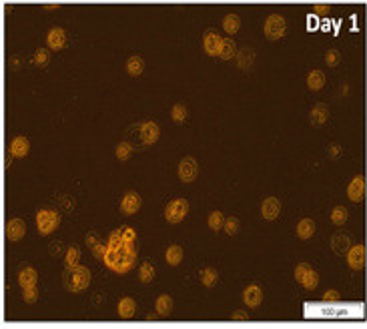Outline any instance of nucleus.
<instances>
[{
	"mask_svg": "<svg viewBox=\"0 0 367 329\" xmlns=\"http://www.w3.org/2000/svg\"><path fill=\"white\" fill-rule=\"evenodd\" d=\"M103 263L107 265V269H110V271H114L118 275H125L137 263V249H135L133 243H127L118 249H107V255H105Z\"/></svg>",
	"mask_w": 367,
	"mask_h": 329,
	"instance_id": "1",
	"label": "nucleus"
},
{
	"mask_svg": "<svg viewBox=\"0 0 367 329\" xmlns=\"http://www.w3.org/2000/svg\"><path fill=\"white\" fill-rule=\"evenodd\" d=\"M351 305H341L339 301H323V303H307L305 317H363L359 311H345Z\"/></svg>",
	"mask_w": 367,
	"mask_h": 329,
	"instance_id": "2",
	"label": "nucleus"
},
{
	"mask_svg": "<svg viewBox=\"0 0 367 329\" xmlns=\"http://www.w3.org/2000/svg\"><path fill=\"white\" fill-rule=\"evenodd\" d=\"M63 285L71 293H82L90 285V271L84 265L67 267V271L63 275Z\"/></svg>",
	"mask_w": 367,
	"mask_h": 329,
	"instance_id": "3",
	"label": "nucleus"
},
{
	"mask_svg": "<svg viewBox=\"0 0 367 329\" xmlns=\"http://www.w3.org/2000/svg\"><path fill=\"white\" fill-rule=\"evenodd\" d=\"M187 213H189V201L187 199H173L167 207H165V219L169 221V223H173V225H177V223H181L183 219L187 217Z\"/></svg>",
	"mask_w": 367,
	"mask_h": 329,
	"instance_id": "4",
	"label": "nucleus"
},
{
	"mask_svg": "<svg viewBox=\"0 0 367 329\" xmlns=\"http://www.w3.org/2000/svg\"><path fill=\"white\" fill-rule=\"evenodd\" d=\"M60 223V215L52 209H40L37 213V229L40 235H50Z\"/></svg>",
	"mask_w": 367,
	"mask_h": 329,
	"instance_id": "5",
	"label": "nucleus"
},
{
	"mask_svg": "<svg viewBox=\"0 0 367 329\" xmlns=\"http://www.w3.org/2000/svg\"><path fill=\"white\" fill-rule=\"evenodd\" d=\"M265 37L269 40H279L285 37V31H287V24H285V18L281 14H271L267 20H265Z\"/></svg>",
	"mask_w": 367,
	"mask_h": 329,
	"instance_id": "6",
	"label": "nucleus"
},
{
	"mask_svg": "<svg viewBox=\"0 0 367 329\" xmlns=\"http://www.w3.org/2000/svg\"><path fill=\"white\" fill-rule=\"evenodd\" d=\"M295 281L299 285H303L305 289H315L319 283V275L315 269H311V265L307 263H299L295 267Z\"/></svg>",
	"mask_w": 367,
	"mask_h": 329,
	"instance_id": "7",
	"label": "nucleus"
},
{
	"mask_svg": "<svg viewBox=\"0 0 367 329\" xmlns=\"http://www.w3.org/2000/svg\"><path fill=\"white\" fill-rule=\"evenodd\" d=\"M177 175L183 183H193L197 175H199V165L193 157H187V159H183L179 163V169H177Z\"/></svg>",
	"mask_w": 367,
	"mask_h": 329,
	"instance_id": "8",
	"label": "nucleus"
},
{
	"mask_svg": "<svg viewBox=\"0 0 367 329\" xmlns=\"http://www.w3.org/2000/svg\"><path fill=\"white\" fill-rule=\"evenodd\" d=\"M365 261H367V249L363 243L359 245H353L349 251H347V263L353 271H359V269L365 267Z\"/></svg>",
	"mask_w": 367,
	"mask_h": 329,
	"instance_id": "9",
	"label": "nucleus"
},
{
	"mask_svg": "<svg viewBox=\"0 0 367 329\" xmlns=\"http://www.w3.org/2000/svg\"><path fill=\"white\" fill-rule=\"evenodd\" d=\"M203 48L209 56H219L221 48H223V38L215 31H207L203 37Z\"/></svg>",
	"mask_w": 367,
	"mask_h": 329,
	"instance_id": "10",
	"label": "nucleus"
},
{
	"mask_svg": "<svg viewBox=\"0 0 367 329\" xmlns=\"http://www.w3.org/2000/svg\"><path fill=\"white\" fill-rule=\"evenodd\" d=\"M243 301H245V305H247L249 309H255V307H259L261 303H263V289L259 287V285H247L245 287V291H243Z\"/></svg>",
	"mask_w": 367,
	"mask_h": 329,
	"instance_id": "11",
	"label": "nucleus"
},
{
	"mask_svg": "<svg viewBox=\"0 0 367 329\" xmlns=\"http://www.w3.org/2000/svg\"><path fill=\"white\" fill-rule=\"evenodd\" d=\"M281 213V203L279 199H275V197H267L263 203H261V217L265 221H273V219H277Z\"/></svg>",
	"mask_w": 367,
	"mask_h": 329,
	"instance_id": "12",
	"label": "nucleus"
},
{
	"mask_svg": "<svg viewBox=\"0 0 367 329\" xmlns=\"http://www.w3.org/2000/svg\"><path fill=\"white\" fill-rule=\"evenodd\" d=\"M46 44L50 50H63L67 46V33L63 31V28H50L48 35H46Z\"/></svg>",
	"mask_w": 367,
	"mask_h": 329,
	"instance_id": "13",
	"label": "nucleus"
},
{
	"mask_svg": "<svg viewBox=\"0 0 367 329\" xmlns=\"http://www.w3.org/2000/svg\"><path fill=\"white\" fill-rule=\"evenodd\" d=\"M139 209H141V195L135 191L125 193V197L120 199V211L125 215H135Z\"/></svg>",
	"mask_w": 367,
	"mask_h": 329,
	"instance_id": "14",
	"label": "nucleus"
},
{
	"mask_svg": "<svg viewBox=\"0 0 367 329\" xmlns=\"http://www.w3.org/2000/svg\"><path fill=\"white\" fill-rule=\"evenodd\" d=\"M365 189H367V183H365V177L363 175H357L353 177V181L349 183L347 187V197L353 201V203H359L365 195Z\"/></svg>",
	"mask_w": 367,
	"mask_h": 329,
	"instance_id": "15",
	"label": "nucleus"
},
{
	"mask_svg": "<svg viewBox=\"0 0 367 329\" xmlns=\"http://www.w3.org/2000/svg\"><path fill=\"white\" fill-rule=\"evenodd\" d=\"M24 233H26V223L22 219L14 217V219H10L6 223V237H8V241H20V239L24 237Z\"/></svg>",
	"mask_w": 367,
	"mask_h": 329,
	"instance_id": "16",
	"label": "nucleus"
},
{
	"mask_svg": "<svg viewBox=\"0 0 367 329\" xmlns=\"http://www.w3.org/2000/svg\"><path fill=\"white\" fill-rule=\"evenodd\" d=\"M116 313L120 319H133L137 315V303H135V299L131 297H122L118 305H116Z\"/></svg>",
	"mask_w": 367,
	"mask_h": 329,
	"instance_id": "17",
	"label": "nucleus"
},
{
	"mask_svg": "<svg viewBox=\"0 0 367 329\" xmlns=\"http://www.w3.org/2000/svg\"><path fill=\"white\" fill-rule=\"evenodd\" d=\"M141 137H143V145H152L157 139H159V125L157 123H152V121H147V123H143L141 127Z\"/></svg>",
	"mask_w": 367,
	"mask_h": 329,
	"instance_id": "18",
	"label": "nucleus"
},
{
	"mask_svg": "<svg viewBox=\"0 0 367 329\" xmlns=\"http://www.w3.org/2000/svg\"><path fill=\"white\" fill-rule=\"evenodd\" d=\"M10 155L12 157H18V159H22V157H26L28 155V151H30V143H28V139L26 137H14L12 141H10Z\"/></svg>",
	"mask_w": 367,
	"mask_h": 329,
	"instance_id": "19",
	"label": "nucleus"
},
{
	"mask_svg": "<svg viewBox=\"0 0 367 329\" xmlns=\"http://www.w3.org/2000/svg\"><path fill=\"white\" fill-rule=\"evenodd\" d=\"M18 283H20L22 289L24 287H35L38 283V273L33 267H22L20 273H18Z\"/></svg>",
	"mask_w": 367,
	"mask_h": 329,
	"instance_id": "20",
	"label": "nucleus"
},
{
	"mask_svg": "<svg viewBox=\"0 0 367 329\" xmlns=\"http://www.w3.org/2000/svg\"><path fill=\"white\" fill-rule=\"evenodd\" d=\"M295 233L299 239H311L315 233V221L313 219H301L295 227Z\"/></svg>",
	"mask_w": 367,
	"mask_h": 329,
	"instance_id": "21",
	"label": "nucleus"
},
{
	"mask_svg": "<svg viewBox=\"0 0 367 329\" xmlns=\"http://www.w3.org/2000/svg\"><path fill=\"white\" fill-rule=\"evenodd\" d=\"M327 116H329V109H327V105H323V103L315 105V107L311 109V114H309V118H311L313 125H323V123H327Z\"/></svg>",
	"mask_w": 367,
	"mask_h": 329,
	"instance_id": "22",
	"label": "nucleus"
},
{
	"mask_svg": "<svg viewBox=\"0 0 367 329\" xmlns=\"http://www.w3.org/2000/svg\"><path fill=\"white\" fill-rule=\"evenodd\" d=\"M155 309H157V313L161 317H169L171 311H173V299L169 295H161L157 299V303H155Z\"/></svg>",
	"mask_w": 367,
	"mask_h": 329,
	"instance_id": "23",
	"label": "nucleus"
},
{
	"mask_svg": "<svg viewBox=\"0 0 367 329\" xmlns=\"http://www.w3.org/2000/svg\"><path fill=\"white\" fill-rule=\"evenodd\" d=\"M165 259H167L169 265L177 267L183 261V247L181 245H169L167 251H165Z\"/></svg>",
	"mask_w": 367,
	"mask_h": 329,
	"instance_id": "24",
	"label": "nucleus"
},
{
	"mask_svg": "<svg viewBox=\"0 0 367 329\" xmlns=\"http://www.w3.org/2000/svg\"><path fill=\"white\" fill-rule=\"evenodd\" d=\"M145 69V63H143V58L139 54H131L129 56V61H127V73L131 76H139Z\"/></svg>",
	"mask_w": 367,
	"mask_h": 329,
	"instance_id": "25",
	"label": "nucleus"
},
{
	"mask_svg": "<svg viewBox=\"0 0 367 329\" xmlns=\"http://www.w3.org/2000/svg\"><path fill=\"white\" fill-rule=\"evenodd\" d=\"M323 84H325V74H323V71H311L309 74H307V86L311 88V91H319V88H323Z\"/></svg>",
	"mask_w": 367,
	"mask_h": 329,
	"instance_id": "26",
	"label": "nucleus"
},
{
	"mask_svg": "<svg viewBox=\"0 0 367 329\" xmlns=\"http://www.w3.org/2000/svg\"><path fill=\"white\" fill-rule=\"evenodd\" d=\"M199 279H201V283H203L205 287H213V285L217 283V279H219V273H217L213 267H205V269H201Z\"/></svg>",
	"mask_w": 367,
	"mask_h": 329,
	"instance_id": "27",
	"label": "nucleus"
},
{
	"mask_svg": "<svg viewBox=\"0 0 367 329\" xmlns=\"http://www.w3.org/2000/svg\"><path fill=\"white\" fill-rule=\"evenodd\" d=\"M223 28L227 35H237L239 28H241V18L237 14H227L225 20H223Z\"/></svg>",
	"mask_w": 367,
	"mask_h": 329,
	"instance_id": "28",
	"label": "nucleus"
},
{
	"mask_svg": "<svg viewBox=\"0 0 367 329\" xmlns=\"http://www.w3.org/2000/svg\"><path fill=\"white\" fill-rule=\"evenodd\" d=\"M207 225H209V229L211 231H221L223 227H225V217H223V213L221 211H213L211 215H209V219H207Z\"/></svg>",
	"mask_w": 367,
	"mask_h": 329,
	"instance_id": "29",
	"label": "nucleus"
},
{
	"mask_svg": "<svg viewBox=\"0 0 367 329\" xmlns=\"http://www.w3.org/2000/svg\"><path fill=\"white\" fill-rule=\"evenodd\" d=\"M122 245H127V241H125V237H122L120 229L112 231V233L109 235V239H107V247H109V249H118V247H122Z\"/></svg>",
	"mask_w": 367,
	"mask_h": 329,
	"instance_id": "30",
	"label": "nucleus"
},
{
	"mask_svg": "<svg viewBox=\"0 0 367 329\" xmlns=\"http://www.w3.org/2000/svg\"><path fill=\"white\" fill-rule=\"evenodd\" d=\"M139 279L143 283H150L152 279H155V267H152L150 263H143L139 267Z\"/></svg>",
	"mask_w": 367,
	"mask_h": 329,
	"instance_id": "31",
	"label": "nucleus"
},
{
	"mask_svg": "<svg viewBox=\"0 0 367 329\" xmlns=\"http://www.w3.org/2000/svg\"><path fill=\"white\" fill-rule=\"evenodd\" d=\"M171 116H173V121H175V123H185V121H187V107L183 105V103L173 105V109H171Z\"/></svg>",
	"mask_w": 367,
	"mask_h": 329,
	"instance_id": "32",
	"label": "nucleus"
},
{
	"mask_svg": "<svg viewBox=\"0 0 367 329\" xmlns=\"http://www.w3.org/2000/svg\"><path fill=\"white\" fill-rule=\"evenodd\" d=\"M333 249H335V253H339V255L347 253L349 251V237L347 235H337L333 239Z\"/></svg>",
	"mask_w": 367,
	"mask_h": 329,
	"instance_id": "33",
	"label": "nucleus"
},
{
	"mask_svg": "<svg viewBox=\"0 0 367 329\" xmlns=\"http://www.w3.org/2000/svg\"><path fill=\"white\" fill-rule=\"evenodd\" d=\"M133 155V145L127 143V141H122L116 145V157L118 161H129V157Z\"/></svg>",
	"mask_w": 367,
	"mask_h": 329,
	"instance_id": "34",
	"label": "nucleus"
},
{
	"mask_svg": "<svg viewBox=\"0 0 367 329\" xmlns=\"http://www.w3.org/2000/svg\"><path fill=\"white\" fill-rule=\"evenodd\" d=\"M347 217H349V211H347L345 207H335L333 211H331V221L335 225H343L347 221Z\"/></svg>",
	"mask_w": 367,
	"mask_h": 329,
	"instance_id": "35",
	"label": "nucleus"
},
{
	"mask_svg": "<svg viewBox=\"0 0 367 329\" xmlns=\"http://www.w3.org/2000/svg\"><path fill=\"white\" fill-rule=\"evenodd\" d=\"M235 52H237V46H235V42L231 40V38H223V48H221V58L223 61H229V58H233L235 56Z\"/></svg>",
	"mask_w": 367,
	"mask_h": 329,
	"instance_id": "36",
	"label": "nucleus"
},
{
	"mask_svg": "<svg viewBox=\"0 0 367 329\" xmlns=\"http://www.w3.org/2000/svg\"><path fill=\"white\" fill-rule=\"evenodd\" d=\"M48 61H50V52H48L46 48H38V50L35 52V56H33V63H35L37 67H46Z\"/></svg>",
	"mask_w": 367,
	"mask_h": 329,
	"instance_id": "37",
	"label": "nucleus"
},
{
	"mask_svg": "<svg viewBox=\"0 0 367 329\" xmlns=\"http://www.w3.org/2000/svg\"><path fill=\"white\" fill-rule=\"evenodd\" d=\"M78 259H80V251H78L76 247H69L67 253H65V263H67V267L78 265Z\"/></svg>",
	"mask_w": 367,
	"mask_h": 329,
	"instance_id": "38",
	"label": "nucleus"
},
{
	"mask_svg": "<svg viewBox=\"0 0 367 329\" xmlns=\"http://www.w3.org/2000/svg\"><path fill=\"white\" fill-rule=\"evenodd\" d=\"M22 299L26 303H35L37 299H38V287L35 285V287H24L22 289Z\"/></svg>",
	"mask_w": 367,
	"mask_h": 329,
	"instance_id": "39",
	"label": "nucleus"
},
{
	"mask_svg": "<svg viewBox=\"0 0 367 329\" xmlns=\"http://www.w3.org/2000/svg\"><path fill=\"white\" fill-rule=\"evenodd\" d=\"M229 235H235L237 231H239V219L237 217H229V219H225V227H223Z\"/></svg>",
	"mask_w": 367,
	"mask_h": 329,
	"instance_id": "40",
	"label": "nucleus"
},
{
	"mask_svg": "<svg viewBox=\"0 0 367 329\" xmlns=\"http://www.w3.org/2000/svg\"><path fill=\"white\" fill-rule=\"evenodd\" d=\"M120 233H122V237H125V241L127 243H135L137 241V231L133 229V227H120Z\"/></svg>",
	"mask_w": 367,
	"mask_h": 329,
	"instance_id": "41",
	"label": "nucleus"
},
{
	"mask_svg": "<svg viewBox=\"0 0 367 329\" xmlns=\"http://www.w3.org/2000/svg\"><path fill=\"white\" fill-rule=\"evenodd\" d=\"M325 63H327V67H337V63H339V52H337V50H327V52H325Z\"/></svg>",
	"mask_w": 367,
	"mask_h": 329,
	"instance_id": "42",
	"label": "nucleus"
},
{
	"mask_svg": "<svg viewBox=\"0 0 367 329\" xmlns=\"http://www.w3.org/2000/svg\"><path fill=\"white\" fill-rule=\"evenodd\" d=\"M107 249H109V247H107V243L103 245V243L99 241V243L93 247V255H95L99 261H103V259H105V255H107Z\"/></svg>",
	"mask_w": 367,
	"mask_h": 329,
	"instance_id": "43",
	"label": "nucleus"
},
{
	"mask_svg": "<svg viewBox=\"0 0 367 329\" xmlns=\"http://www.w3.org/2000/svg\"><path fill=\"white\" fill-rule=\"evenodd\" d=\"M323 301H339V293L335 289H327L323 293Z\"/></svg>",
	"mask_w": 367,
	"mask_h": 329,
	"instance_id": "44",
	"label": "nucleus"
},
{
	"mask_svg": "<svg viewBox=\"0 0 367 329\" xmlns=\"http://www.w3.org/2000/svg\"><path fill=\"white\" fill-rule=\"evenodd\" d=\"M97 243H99V237H97L95 233H88V235H86V245H88L90 249H93Z\"/></svg>",
	"mask_w": 367,
	"mask_h": 329,
	"instance_id": "45",
	"label": "nucleus"
},
{
	"mask_svg": "<svg viewBox=\"0 0 367 329\" xmlns=\"http://www.w3.org/2000/svg\"><path fill=\"white\" fill-rule=\"evenodd\" d=\"M231 319H233V321H247V319H249V315L245 313V311H235V313L231 315Z\"/></svg>",
	"mask_w": 367,
	"mask_h": 329,
	"instance_id": "46",
	"label": "nucleus"
},
{
	"mask_svg": "<svg viewBox=\"0 0 367 329\" xmlns=\"http://www.w3.org/2000/svg\"><path fill=\"white\" fill-rule=\"evenodd\" d=\"M313 12L315 14H327L329 12V4H315L313 6Z\"/></svg>",
	"mask_w": 367,
	"mask_h": 329,
	"instance_id": "47",
	"label": "nucleus"
},
{
	"mask_svg": "<svg viewBox=\"0 0 367 329\" xmlns=\"http://www.w3.org/2000/svg\"><path fill=\"white\" fill-rule=\"evenodd\" d=\"M329 153H331L333 157H337V153H339V146H337V145H333V146H331V151H329Z\"/></svg>",
	"mask_w": 367,
	"mask_h": 329,
	"instance_id": "48",
	"label": "nucleus"
},
{
	"mask_svg": "<svg viewBox=\"0 0 367 329\" xmlns=\"http://www.w3.org/2000/svg\"><path fill=\"white\" fill-rule=\"evenodd\" d=\"M58 6H60V4H46V6H44V10H56Z\"/></svg>",
	"mask_w": 367,
	"mask_h": 329,
	"instance_id": "49",
	"label": "nucleus"
}]
</instances>
